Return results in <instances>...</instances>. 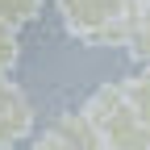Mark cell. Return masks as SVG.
<instances>
[{"instance_id": "cell-1", "label": "cell", "mask_w": 150, "mask_h": 150, "mask_svg": "<svg viewBox=\"0 0 150 150\" xmlns=\"http://www.w3.org/2000/svg\"><path fill=\"white\" fill-rule=\"evenodd\" d=\"M83 108L100 125L104 146H112V150H150V121L134 108L125 83H104Z\"/></svg>"}, {"instance_id": "cell-2", "label": "cell", "mask_w": 150, "mask_h": 150, "mask_svg": "<svg viewBox=\"0 0 150 150\" xmlns=\"http://www.w3.org/2000/svg\"><path fill=\"white\" fill-rule=\"evenodd\" d=\"M54 4H59L63 25L75 38H83V42L92 33H100L104 25H112V21L134 13V0H54Z\"/></svg>"}, {"instance_id": "cell-3", "label": "cell", "mask_w": 150, "mask_h": 150, "mask_svg": "<svg viewBox=\"0 0 150 150\" xmlns=\"http://www.w3.org/2000/svg\"><path fill=\"white\" fill-rule=\"evenodd\" d=\"M46 146H67V150H100L104 146V134H100V125L92 121V112H63L59 121H54L42 138H38V150H46Z\"/></svg>"}, {"instance_id": "cell-4", "label": "cell", "mask_w": 150, "mask_h": 150, "mask_svg": "<svg viewBox=\"0 0 150 150\" xmlns=\"http://www.w3.org/2000/svg\"><path fill=\"white\" fill-rule=\"evenodd\" d=\"M33 134V108L25 100V92L8 83V75H0V146L25 142Z\"/></svg>"}, {"instance_id": "cell-5", "label": "cell", "mask_w": 150, "mask_h": 150, "mask_svg": "<svg viewBox=\"0 0 150 150\" xmlns=\"http://www.w3.org/2000/svg\"><path fill=\"white\" fill-rule=\"evenodd\" d=\"M129 54L142 63H150V4H138L134 29H129Z\"/></svg>"}, {"instance_id": "cell-6", "label": "cell", "mask_w": 150, "mask_h": 150, "mask_svg": "<svg viewBox=\"0 0 150 150\" xmlns=\"http://www.w3.org/2000/svg\"><path fill=\"white\" fill-rule=\"evenodd\" d=\"M42 13V0H0V21L4 25H29L33 17Z\"/></svg>"}, {"instance_id": "cell-7", "label": "cell", "mask_w": 150, "mask_h": 150, "mask_svg": "<svg viewBox=\"0 0 150 150\" xmlns=\"http://www.w3.org/2000/svg\"><path fill=\"white\" fill-rule=\"evenodd\" d=\"M21 59V38H17V25L0 21V75H8Z\"/></svg>"}, {"instance_id": "cell-8", "label": "cell", "mask_w": 150, "mask_h": 150, "mask_svg": "<svg viewBox=\"0 0 150 150\" xmlns=\"http://www.w3.org/2000/svg\"><path fill=\"white\" fill-rule=\"evenodd\" d=\"M125 92H129V100H134V108L150 121V63H146V71L134 75V79H125Z\"/></svg>"}, {"instance_id": "cell-9", "label": "cell", "mask_w": 150, "mask_h": 150, "mask_svg": "<svg viewBox=\"0 0 150 150\" xmlns=\"http://www.w3.org/2000/svg\"><path fill=\"white\" fill-rule=\"evenodd\" d=\"M134 4H150V0H134Z\"/></svg>"}]
</instances>
